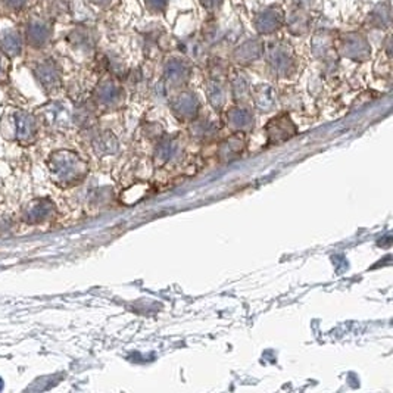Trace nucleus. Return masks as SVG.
Segmentation results:
<instances>
[{"label":"nucleus","instance_id":"11","mask_svg":"<svg viewBox=\"0 0 393 393\" xmlns=\"http://www.w3.org/2000/svg\"><path fill=\"white\" fill-rule=\"evenodd\" d=\"M4 78H6V71H4V66H3L1 57H0V81H3Z\"/></svg>","mask_w":393,"mask_h":393},{"label":"nucleus","instance_id":"10","mask_svg":"<svg viewBox=\"0 0 393 393\" xmlns=\"http://www.w3.org/2000/svg\"><path fill=\"white\" fill-rule=\"evenodd\" d=\"M4 1H6L7 6L12 7V9H21V7L27 3V0H4Z\"/></svg>","mask_w":393,"mask_h":393},{"label":"nucleus","instance_id":"9","mask_svg":"<svg viewBox=\"0 0 393 393\" xmlns=\"http://www.w3.org/2000/svg\"><path fill=\"white\" fill-rule=\"evenodd\" d=\"M200 3H202L203 7H206L209 10H214V9H217L223 3V0H200Z\"/></svg>","mask_w":393,"mask_h":393},{"label":"nucleus","instance_id":"2","mask_svg":"<svg viewBox=\"0 0 393 393\" xmlns=\"http://www.w3.org/2000/svg\"><path fill=\"white\" fill-rule=\"evenodd\" d=\"M13 127H15V139L21 145H30L36 137V122L34 118L28 112L16 111L12 115Z\"/></svg>","mask_w":393,"mask_h":393},{"label":"nucleus","instance_id":"3","mask_svg":"<svg viewBox=\"0 0 393 393\" xmlns=\"http://www.w3.org/2000/svg\"><path fill=\"white\" fill-rule=\"evenodd\" d=\"M283 13L279 7H270L256 18V28L261 33H271L280 27Z\"/></svg>","mask_w":393,"mask_h":393},{"label":"nucleus","instance_id":"12","mask_svg":"<svg viewBox=\"0 0 393 393\" xmlns=\"http://www.w3.org/2000/svg\"><path fill=\"white\" fill-rule=\"evenodd\" d=\"M0 389H1V380H0Z\"/></svg>","mask_w":393,"mask_h":393},{"label":"nucleus","instance_id":"7","mask_svg":"<svg viewBox=\"0 0 393 393\" xmlns=\"http://www.w3.org/2000/svg\"><path fill=\"white\" fill-rule=\"evenodd\" d=\"M27 39H28V42L33 46L40 48V46H43L48 42V39H49V30L42 22H33L27 28Z\"/></svg>","mask_w":393,"mask_h":393},{"label":"nucleus","instance_id":"1","mask_svg":"<svg viewBox=\"0 0 393 393\" xmlns=\"http://www.w3.org/2000/svg\"><path fill=\"white\" fill-rule=\"evenodd\" d=\"M49 167L57 181H74L84 172L81 161L68 152L53 153L49 161Z\"/></svg>","mask_w":393,"mask_h":393},{"label":"nucleus","instance_id":"8","mask_svg":"<svg viewBox=\"0 0 393 393\" xmlns=\"http://www.w3.org/2000/svg\"><path fill=\"white\" fill-rule=\"evenodd\" d=\"M146 3L153 10H164L167 3H168V0H146Z\"/></svg>","mask_w":393,"mask_h":393},{"label":"nucleus","instance_id":"13","mask_svg":"<svg viewBox=\"0 0 393 393\" xmlns=\"http://www.w3.org/2000/svg\"><path fill=\"white\" fill-rule=\"evenodd\" d=\"M100 1H106V0H100Z\"/></svg>","mask_w":393,"mask_h":393},{"label":"nucleus","instance_id":"6","mask_svg":"<svg viewBox=\"0 0 393 393\" xmlns=\"http://www.w3.org/2000/svg\"><path fill=\"white\" fill-rule=\"evenodd\" d=\"M36 75L40 80V83L46 87H55L59 81V75H57L56 68L52 62H43L36 68Z\"/></svg>","mask_w":393,"mask_h":393},{"label":"nucleus","instance_id":"4","mask_svg":"<svg viewBox=\"0 0 393 393\" xmlns=\"http://www.w3.org/2000/svg\"><path fill=\"white\" fill-rule=\"evenodd\" d=\"M52 211V205L48 200H36L30 203L25 209V220L27 223H40L43 221Z\"/></svg>","mask_w":393,"mask_h":393},{"label":"nucleus","instance_id":"5","mask_svg":"<svg viewBox=\"0 0 393 393\" xmlns=\"http://www.w3.org/2000/svg\"><path fill=\"white\" fill-rule=\"evenodd\" d=\"M22 48L21 37L16 31L7 30L0 34V49L7 55V56H16L19 55Z\"/></svg>","mask_w":393,"mask_h":393}]
</instances>
